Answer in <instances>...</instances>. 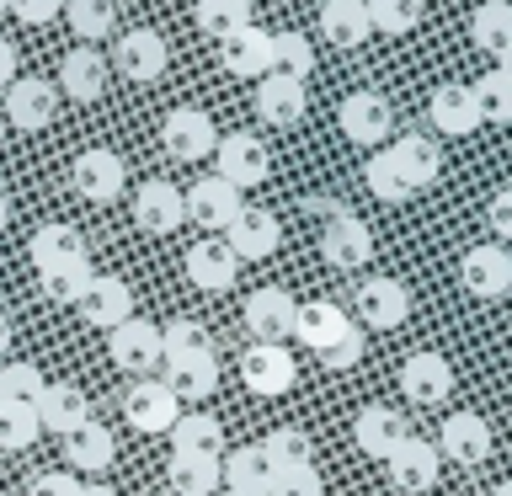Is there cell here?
<instances>
[{"mask_svg":"<svg viewBox=\"0 0 512 496\" xmlns=\"http://www.w3.org/2000/svg\"><path fill=\"white\" fill-rule=\"evenodd\" d=\"M166 38L160 32H150V27H128L118 43H112V54H107V64L118 70L128 86H150V80H160L166 75Z\"/></svg>","mask_w":512,"mask_h":496,"instance_id":"6da1fadb","label":"cell"},{"mask_svg":"<svg viewBox=\"0 0 512 496\" xmlns=\"http://www.w3.org/2000/svg\"><path fill=\"white\" fill-rule=\"evenodd\" d=\"M224 246H230L235 262H267V256L283 246V224H278L272 208H251L246 203L235 214V224L224 230Z\"/></svg>","mask_w":512,"mask_h":496,"instance_id":"7a4b0ae2","label":"cell"},{"mask_svg":"<svg viewBox=\"0 0 512 496\" xmlns=\"http://www.w3.org/2000/svg\"><path fill=\"white\" fill-rule=\"evenodd\" d=\"M294 315H299V304H294L288 288H256V294L246 299V310H240L251 342H278V347L294 336Z\"/></svg>","mask_w":512,"mask_h":496,"instance_id":"3957f363","label":"cell"},{"mask_svg":"<svg viewBox=\"0 0 512 496\" xmlns=\"http://www.w3.org/2000/svg\"><path fill=\"white\" fill-rule=\"evenodd\" d=\"M107 358L123 368V374L150 379V368H160V326L150 320H123L118 331H107Z\"/></svg>","mask_w":512,"mask_h":496,"instance_id":"277c9868","label":"cell"},{"mask_svg":"<svg viewBox=\"0 0 512 496\" xmlns=\"http://www.w3.org/2000/svg\"><path fill=\"white\" fill-rule=\"evenodd\" d=\"M240 379L256 395H288L294 390V352L278 342H251L240 352Z\"/></svg>","mask_w":512,"mask_h":496,"instance_id":"5b68a950","label":"cell"},{"mask_svg":"<svg viewBox=\"0 0 512 496\" xmlns=\"http://www.w3.org/2000/svg\"><path fill=\"white\" fill-rule=\"evenodd\" d=\"M214 155H219V182H230L235 192H246V187H262L267 182V171H272V160L262 150V139L256 134H230V139H219L214 144Z\"/></svg>","mask_w":512,"mask_h":496,"instance_id":"8992f818","label":"cell"},{"mask_svg":"<svg viewBox=\"0 0 512 496\" xmlns=\"http://www.w3.org/2000/svg\"><path fill=\"white\" fill-rule=\"evenodd\" d=\"M0 118L6 128H22V134H38V128L54 123V91L38 75H16L6 86V102H0Z\"/></svg>","mask_w":512,"mask_h":496,"instance_id":"52a82bcc","label":"cell"},{"mask_svg":"<svg viewBox=\"0 0 512 496\" xmlns=\"http://www.w3.org/2000/svg\"><path fill=\"white\" fill-rule=\"evenodd\" d=\"M182 208H187L192 224H203V230H230L235 214L246 208V198H240L230 182H219V176H198V182L182 192Z\"/></svg>","mask_w":512,"mask_h":496,"instance_id":"ba28073f","label":"cell"},{"mask_svg":"<svg viewBox=\"0 0 512 496\" xmlns=\"http://www.w3.org/2000/svg\"><path fill=\"white\" fill-rule=\"evenodd\" d=\"M160 144L176 155V160H203V155H214V118H208L203 107H171L166 112V123H160Z\"/></svg>","mask_w":512,"mask_h":496,"instance_id":"9c48e42d","label":"cell"},{"mask_svg":"<svg viewBox=\"0 0 512 496\" xmlns=\"http://www.w3.org/2000/svg\"><path fill=\"white\" fill-rule=\"evenodd\" d=\"M320 256H326L331 267H342V272H352V267H363L368 256H374V230L358 219V214H336L326 219V230H320Z\"/></svg>","mask_w":512,"mask_h":496,"instance_id":"30bf717a","label":"cell"},{"mask_svg":"<svg viewBox=\"0 0 512 496\" xmlns=\"http://www.w3.org/2000/svg\"><path fill=\"white\" fill-rule=\"evenodd\" d=\"M123 416H128V427H139V432H171L176 416H182V400H176L160 379H139V384H128V395H123Z\"/></svg>","mask_w":512,"mask_h":496,"instance_id":"8fae6325","label":"cell"},{"mask_svg":"<svg viewBox=\"0 0 512 496\" xmlns=\"http://www.w3.org/2000/svg\"><path fill=\"white\" fill-rule=\"evenodd\" d=\"M352 310L363 315V326H374V331H395L400 320L411 315V294H406V283H395V278H363L358 283V299H352Z\"/></svg>","mask_w":512,"mask_h":496,"instance_id":"7c38bea8","label":"cell"},{"mask_svg":"<svg viewBox=\"0 0 512 496\" xmlns=\"http://www.w3.org/2000/svg\"><path fill=\"white\" fill-rule=\"evenodd\" d=\"M400 390H406V400H416V406H438V400L454 395V368H448L443 352L422 347L400 363Z\"/></svg>","mask_w":512,"mask_h":496,"instance_id":"4fadbf2b","label":"cell"},{"mask_svg":"<svg viewBox=\"0 0 512 496\" xmlns=\"http://www.w3.org/2000/svg\"><path fill=\"white\" fill-rule=\"evenodd\" d=\"M432 448H438V459L448 454L454 464H480V459H491V422L480 411H454Z\"/></svg>","mask_w":512,"mask_h":496,"instance_id":"5bb4252c","label":"cell"},{"mask_svg":"<svg viewBox=\"0 0 512 496\" xmlns=\"http://www.w3.org/2000/svg\"><path fill=\"white\" fill-rule=\"evenodd\" d=\"M459 283L470 288L475 299H502L512 294V256L502 246H470L459 262Z\"/></svg>","mask_w":512,"mask_h":496,"instance_id":"9a60e30c","label":"cell"},{"mask_svg":"<svg viewBox=\"0 0 512 496\" xmlns=\"http://www.w3.org/2000/svg\"><path fill=\"white\" fill-rule=\"evenodd\" d=\"M406 438H411V427L395 406H363L358 422H352V443H358L368 459H384V464H390V454Z\"/></svg>","mask_w":512,"mask_h":496,"instance_id":"2e32d148","label":"cell"},{"mask_svg":"<svg viewBox=\"0 0 512 496\" xmlns=\"http://www.w3.org/2000/svg\"><path fill=\"white\" fill-rule=\"evenodd\" d=\"M70 187L86 203H112L123 192V160L112 150H80L70 166Z\"/></svg>","mask_w":512,"mask_h":496,"instance_id":"e0dca14e","label":"cell"},{"mask_svg":"<svg viewBox=\"0 0 512 496\" xmlns=\"http://www.w3.org/2000/svg\"><path fill=\"white\" fill-rule=\"evenodd\" d=\"M134 219H139V230H144V235H171L176 224L187 219L182 187H171L166 176H150V182L134 192Z\"/></svg>","mask_w":512,"mask_h":496,"instance_id":"ac0fdd59","label":"cell"},{"mask_svg":"<svg viewBox=\"0 0 512 496\" xmlns=\"http://www.w3.org/2000/svg\"><path fill=\"white\" fill-rule=\"evenodd\" d=\"M80 320L96 331H118L123 320H134V294H128L123 278H91V288L80 294Z\"/></svg>","mask_w":512,"mask_h":496,"instance_id":"d6986e66","label":"cell"},{"mask_svg":"<svg viewBox=\"0 0 512 496\" xmlns=\"http://www.w3.org/2000/svg\"><path fill=\"white\" fill-rule=\"evenodd\" d=\"M390 128H395V107L379 91H352L342 102V134L352 144H384Z\"/></svg>","mask_w":512,"mask_h":496,"instance_id":"ffe728a7","label":"cell"},{"mask_svg":"<svg viewBox=\"0 0 512 496\" xmlns=\"http://www.w3.org/2000/svg\"><path fill=\"white\" fill-rule=\"evenodd\" d=\"M304 107H310V96H304V80L294 75H262L256 80V112H262V123L272 128H294L304 118Z\"/></svg>","mask_w":512,"mask_h":496,"instance_id":"44dd1931","label":"cell"},{"mask_svg":"<svg viewBox=\"0 0 512 496\" xmlns=\"http://www.w3.org/2000/svg\"><path fill=\"white\" fill-rule=\"evenodd\" d=\"M219 43H224V70L230 75H240V80L272 75V32L267 27L246 22L240 32H230V38H219Z\"/></svg>","mask_w":512,"mask_h":496,"instance_id":"7402d4cb","label":"cell"},{"mask_svg":"<svg viewBox=\"0 0 512 496\" xmlns=\"http://www.w3.org/2000/svg\"><path fill=\"white\" fill-rule=\"evenodd\" d=\"M32 411H38V427L59 432V438H70V432H80L86 422H96V416H91V400H86V390H80V384H48L43 400H38Z\"/></svg>","mask_w":512,"mask_h":496,"instance_id":"603a6c76","label":"cell"},{"mask_svg":"<svg viewBox=\"0 0 512 496\" xmlns=\"http://www.w3.org/2000/svg\"><path fill=\"white\" fill-rule=\"evenodd\" d=\"M59 86L70 102H102L107 91V54H96V48H70V54L59 59Z\"/></svg>","mask_w":512,"mask_h":496,"instance_id":"cb8c5ba5","label":"cell"},{"mask_svg":"<svg viewBox=\"0 0 512 496\" xmlns=\"http://www.w3.org/2000/svg\"><path fill=\"white\" fill-rule=\"evenodd\" d=\"M438 464H443V459H438V448L411 432V438L390 454V475H395V486H400V491L422 496V491L438 486Z\"/></svg>","mask_w":512,"mask_h":496,"instance_id":"d4e9b609","label":"cell"},{"mask_svg":"<svg viewBox=\"0 0 512 496\" xmlns=\"http://www.w3.org/2000/svg\"><path fill=\"white\" fill-rule=\"evenodd\" d=\"M235 272H240V262L230 256V246L224 240H198V246H187V278H192V288H203V294H224V288L235 283Z\"/></svg>","mask_w":512,"mask_h":496,"instance_id":"484cf974","label":"cell"},{"mask_svg":"<svg viewBox=\"0 0 512 496\" xmlns=\"http://www.w3.org/2000/svg\"><path fill=\"white\" fill-rule=\"evenodd\" d=\"M427 112H432V128L448 134V139H464V134H475V128H480V107H475L470 86H459V80H448V86L432 91Z\"/></svg>","mask_w":512,"mask_h":496,"instance_id":"4316f807","label":"cell"},{"mask_svg":"<svg viewBox=\"0 0 512 496\" xmlns=\"http://www.w3.org/2000/svg\"><path fill=\"white\" fill-rule=\"evenodd\" d=\"M27 256L38 272H54L64 262H86V240H80L75 224H38L27 240Z\"/></svg>","mask_w":512,"mask_h":496,"instance_id":"83f0119b","label":"cell"},{"mask_svg":"<svg viewBox=\"0 0 512 496\" xmlns=\"http://www.w3.org/2000/svg\"><path fill=\"white\" fill-rule=\"evenodd\" d=\"M64 459H70V470H80V475H102V470H112V459H118V438H112L102 422H86L80 432L64 438Z\"/></svg>","mask_w":512,"mask_h":496,"instance_id":"f1b7e54d","label":"cell"},{"mask_svg":"<svg viewBox=\"0 0 512 496\" xmlns=\"http://www.w3.org/2000/svg\"><path fill=\"white\" fill-rule=\"evenodd\" d=\"M347 331H352V320L336 310L331 299H310V304H299V315H294V336L304 347H315V352H326L331 342H342Z\"/></svg>","mask_w":512,"mask_h":496,"instance_id":"f546056e","label":"cell"},{"mask_svg":"<svg viewBox=\"0 0 512 496\" xmlns=\"http://www.w3.org/2000/svg\"><path fill=\"white\" fill-rule=\"evenodd\" d=\"M320 32H326L336 48H358V43L374 38V22H368L363 0H326V6H320Z\"/></svg>","mask_w":512,"mask_h":496,"instance_id":"4dcf8cb0","label":"cell"},{"mask_svg":"<svg viewBox=\"0 0 512 496\" xmlns=\"http://www.w3.org/2000/svg\"><path fill=\"white\" fill-rule=\"evenodd\" d=\"M390 160L400 166V176H406L411 187H432V182H438V171H443V155H438V144H432L427 134L395 139L390 144Z\"/></svg>","mask_w":512,"mask_h":496,"instance_id":"1f68e13d","label":"cell"},{"mask_svg":"<svg viewBox=\"0 0 512 496\" xmlns=\"http://www.w3.org/2000/svg\"><path fill=\"white\" fill-rule=\"evenodd\" d=\"M171 454H203V459H219V443H224V427H219V416H208V411H182L176 416V427H171Z\"/></svg>","mask_w":512,"mask_h":496,"instance_id":"d6a6232c","label":"cell"},{"mask_svg":"<svg viewBox=\"0 0 512 496\" xmlns=\"http://www.w3.org/2000/svg\"><path fill=\"white\" fill-rule=\"evenodd\" d=\"M166 368V390L176 400H208L214 395V384H219V358H187V363H160Z\"/></svg>","mask_w":512,"mask_h":496,"instance_id":"836d02e7","label":"cell"},{"mask_svg":"<svg viewBox=\"0 0 512 496\" xmlns=\"http://www.w3.org/2000/svg\"><path fill=\"white\" fill-rule=\"evenodd\" d=\"M470 43L480 54H496V59L507 54L512 48V6L507 0H486V6L470 16Z\"/></svg>","mask_w":512,"mask_h":496,"instance_id":"e575fe53","label":"cell"},{"mask_svg":"<svg viewBox=\"0 0 512 496\" xmlns=\"http://www.w3.org/2000/svg\"><path fill=\"white\" fill-rule=\"evenodd\" d=\"M166 480H171V491H176V496H214V486H219V459H203V454H171Z\"/></svg>","mask_w":512,"mask_h":496,"instance_id":"d590c367","label":"cell"},{"mask_svg":"<svg viewBox=\"0 0 512 496\" xmlns=\"http://www.w3.org/2000/svg\"><path fill=\"white\" fill-rule=\"evenodd\" d=\"M59 16L75 27V38L91 48L96 38H107V32L118 27V0H64Z\"/></svg>","mask_w":512,"mask_h":496,"instance_id":"8d00e7d4","label":"cell"},{"mask_svg":"<svg viewBox=\"0 0 512 496\" xmlns=\"http://www.w3.org/2000/svg\"><path fill=\"white\" fill-rule=\"evenodd\" d=\"M219 486L224 491H235V496H262L267 486V464H262V448H235L230 459L219 464Z\"/></svg>","mask_w":512,"mask_h":496,"instance_id":"74e56055","label":"cell"},{"mask_svg":"<svg viewBox=\"0 0 512 496\" xmlns=\"http://www.w3.org/2000/svg\"><path fill=\"white\" fill-rule=\"evenodd\" d=\"M187 358H214V336L198 320H171L160 331V363H187Z\"/></svg>","mask_w":512,"mask_h":496,"instance_id":"f35d334b","label":"cell"},{"mask_svg":"<svg viewBox=\"0 0 512 496\" xmlns=\"http://www.w3.org/2000/svg\"><path fill=\"white\" fill-rule=\"evenodd\" d=\"M256 448H262L267 475H272V470H299V464H310V438H304L299 427H272Z\"/></svg>","mask_w":512,"mask_h":496,"instance_id":"ab89813d","label":"cell"},{"mask_svg":"<svg viewBox=\"0 0 512 496\" xmlns=\"http://www.w3.org/2000/svg\"><path fill=\"white\" fill-rule=\"evenodd\" d=\"M48 390V379H43V368H32V363H0V400L6 406H38Z\"/></svg>","mask_w":512,"mask_h":496,"instance_id":"60d3db41","label":"cell"},{"mask_svg":"<svg viewBox=\"0 0 512 496\" xmlns=\"http://www.w3.org/2000/svg\"><path fill=\"white\" fill-rule=\"evenodd\" d=\"M363 182H368V192H374L379 203H406L411 192H416V187L406 182V176H400V166L390 160V150H374V155H368Z\"/></svg>","mask_w":512,"mask_h":496,"instance_id":"b9f144b4","label":"cell"},{"mask_svg":"<svg viewBox=\"0 0 512 496\" xmlns=\"http://www.w3.org/2000/svg\"><path fill=\"white\" fill-rule=\"evenodd\" d=\"M475 107H480V123H512V80L502 70H486L470 86Z\"/></svg>","mask_w":512,"mask_h":496,"instance_id":"7bdbcfd3","label":"cell"},{"mask_svg":"<svg viewBox=\"0 0 512 496\" xmlns=\"http://www.w3.org/2000/svg\"><path fill=\"white\" fill-rule=\"evenodd\" d=\"M251 22V0H198V27L208 38H230Z\"/></svg>","mask_w":512,"mask_h":496,"instance_id":"ee69618b","label":"cell"},{"mask_svg":"<svg viewBox=\"0 0 512 496\" xmlns=\"http://www.w3.org/2000/svg\"><path fill=\"white\" fill-rule=\"evenodd\" d=\"M91 262H64L54 272H38V283H43V294L54 299V304H80V294L91 288Z\"/></svg>","mask_w":512,"mask_h":496,"instance_id":"f6af8a7d","label":"cell"},{"mask_svg":"<svg viewBox=\"0 0 512 496\" xmlns=\"http://www.w3.org/2000/svg\"><path fill=\"white\" fill-rule=\"evenodd\" d=\"M363 6H368L374 32H384V38H400V32H411L422 22V0H363Z\"/></svg>","mask_w":512,"mask_h":496,"instance_id":"bcb514c9","label":"cell"},{"mask_svg":"<svg viewBox=\"0 0 512 496\" xmlns=\"http://www.w3.org/2000/svg\"><path fill=\"white\" fill-rule=\"evenodd\" d=\"M272 70L278 75H294L304 80L315 70V54H310V43L299 38V32H272Z\"/></svg>","mask_w":512,"mask_h":496,"instance_id":"7dc6e473","label":"cell"},{"mask_svg":"<svg viewBox=\"0 0 512 496\" xmlns=\"http://www.w3.org/2000/svg\"><path fill=\"white\" fill-rule=\"evenodd\" d=\"M32 438H38V411L0 400V448H6V454H22V448H32Z\"/></svg>","mask_w":512,"mask_h":496,"instance_id":"c3c4849f","label":"cell"},{"mask_svg":"<svg viewBox=\"0 0 512 496\" xmlns=\"http://www.w3.org/2000/svg\"><path fill=\"white\" fill-rule=\"evenodd\" d=\"M262 496H326V480H320L315 464H299V470H272Z\"/></svg>","mask_w":512,"mask_h":496,"instance_id":"681fc988","label":"cell"},{"mask_svg":"<svg viewBox=\"0 0 512 496\" xmlns=\"http://www.w3.org/2000/svg\"><path fill=\"white\" fill-rule=\"evenodd\" d=\"M27 496H80V480L70 470H38L27 480Z\"/></svg>","mask_w":512,"mask_h":496,"instance_id":"f907efd6","label":"cell"},{"mask_svg":"<svg viewBox=\"0 0 512 496\" xmlns=\"http://www.w3.org/2000/svg\"><path fill=\"white\" fill-rule=\"evenodd\" d=\"M358 358H363V331H358V326H352L342 342H331L326 352H320V363H326V368H352Z\"/></svg>","mask_w":512,"mask_h":496,"instance_id":"816d5d0a","label":"cell"},{"mask_svg":"<svg viewBox=\"0 0 512 496\" xmlns=\"http://www.w3.org/2000/svg\"><path fill=\"white\" fill-rule=\"evenodd\" d=\"M11 11L22 16L27 27H43V22H54V16L64 11V0H11Z\"/></svg>","mask_w":512,"mask_h":496,"instance_id":"f5cc1de1","label":"cell"},{"mask_svg":"<svg viewBox=\"0 0 512 496\" xmlns=\"http://www.w3.org/2000/svg\"><path fill=\"white\" fill-rule=\"evenodd\" d=\"M486 219H491V230L502 235V240H512V187H502V192H496V198H491Z\"/></svg>","mask_w":512,"mask_h":496,"instance_id":"db71d44e","label":"cell"},{"mask_svg":"<svg viewBox=\"0 0 512 496\" xmlns=\"http://www.w3.org/2000/svg\"><path fill=\"white\" fill-rule=\"evenodd\" d=\"M11 80H16V48H11L6 38H0V91H6Z\"/></svg>","mask_w":512,"mask_h":496,"instance_id":"11a10c76","label":"cell"},{"mask_svg":"<svg viewBox=\"0 0 512 496\" xmlns=\"http://www.w3.org/2000/svg\"><path fill=\"white\" fill-rule=\"evenodd\" d=\"M6 352H11V315L0 310V358H6Z\"/></svg>","mask_w":512,"mask_h":496,"instance_id":"9f6ffc18","label":"cell"},{"mask_svg":"<svg viewBox=\"0 0 512 496\" xmlns=\"http://www.w3.org/2000/svg\"><path fill=\"white\" fill-rule=\"evenodd\" d=\"M80 496H118L112 486H80Z\"/></svg>","mask_w":512,"mask_h":496,"instance_id":"6f0895ef","label":"cell"},{"mask_svg":"<svg viewBox=\"0 0 512 496\" xmlns=\"http://www.w3.org/2000/svg\"><path fill=\"white\" fill-rule=\"evenodd\" d=\"M496 70H502V75L512 80V48H507V54H502V64H496Z\"/></svg>","mask_w":512,"mask_h":496,"instance_id":"680465c9","label":"cell"},{"mask_svg":"<svg viewBox=\"0 0 512 496\" xmlns=\"http://www.w3.org/2000/svg\"><path fill=\"white\" fill-rule=\"evenodd\" d=\"M6 219H11V203H6V198H0V230H6Z\"/></svg>","mask_w":512,"mask_h":496,"instance_id":"91938a15","label":"cell"},{"mask_svg":"<svg viewBox=\"0 0 512 496\" xmlns=\"http://www.w3.org/2000/svg\"><path fill=\"white\" fill-rule=\"evenodd\" d=\"M491 496H512V480H502V486H491Z\"/></svg>","mask_w":512,"mask_h":496,"instance_id":"94428289","label":"cell"},{"mask_svg":"<svg viewBox=\"0 0 512 496\" xmlns=\"http://www.w3.org/2000/svg\"><path fill=\"white\" fill-rule=\"evenodd\" d=\"M0 139H6V118H0Z\"/></svg>","mask_w":512,"mask_h":496,"instance_id":"6125c7cd","label":"cell"},{"mask_svg":"<svg viewBox=\"0 0 512 496\" xmlns=\"http://www.w3.org/2000/svg\"><path fill=\"white\" fill-rule=\"evenodd\" d=\"M0 11H11V0H0Z\"/></svg>","mask_w":512,"mask_h":496,"instance_id":"be15d7a7","label":"cell"},{"mask_svg":"<svg viewBox=\"0 0 512 496\" xmlns=\"http://www.w3.org/2000/svg\"><path fill=\"white\" fill-rule=\"evenodd\" d=\"M219 496H235V491H219Z\"/></svg>","mask_w":512,"mask_h":496,"instance_id":"e7e4bbea","label":"cell"}]
</instances>
